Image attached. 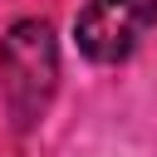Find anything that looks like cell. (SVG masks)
Listing matches in <instances>:
<instances>
[{"label":"cell","mask_w":157,"mask_h":157,"mask_svg":"<svg viewBox=\"0 0 157 157\" xmlns=\"http://www.w3.org/2000/svg\"><path fill=\"white\" fill-rule=\"evenodd\" d=\"M59 93V39L49 20H15L0 39V98L15 132H29Z\"/></svg>","instance_id":"1"},{"label":"cell","mask_w":157,"mask_h":157,"mask_svg":"<svg viewBox=\"0 0 157 157\" xmlns=\"http://www.w3.org/2000/svg\"><path fill=\"white\" fill-rule=\"evenodd\" d=\"M152 29H157V0H88L74 20L78 54L103 69L128 64Z\"/></svg>","instance_id":"2"}]
</instances>
